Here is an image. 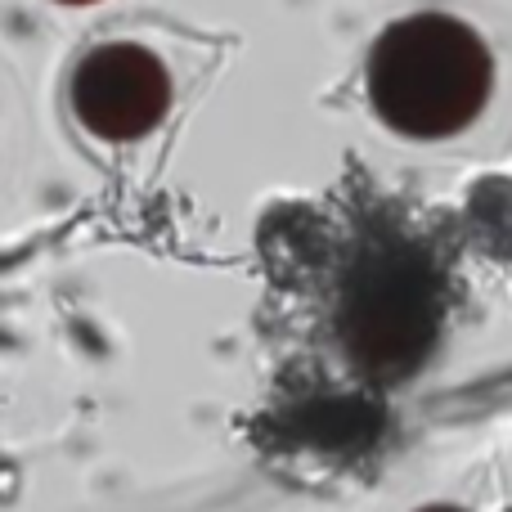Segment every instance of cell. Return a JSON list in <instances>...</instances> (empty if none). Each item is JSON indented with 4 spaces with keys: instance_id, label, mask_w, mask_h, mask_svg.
<instances>
[{
    "instance_id": "cell-2",
    "label": "cell",
    "mask_w": 512,
    "mask_h": 512,
    "mask_svg": "<svg viewBox=\"0 0 512 512\" xmlns=\"http://www.w3.org/2000/svg\"><path fill=\"white\" fill-rule=\"evenodd\" d=\"M441 324L436 270L414 243H373L342 288V342L373 378H405Z\"/></svg>"
},
{
    "instance_id": "cell-1",
    "label": "cell",
    "mask_w": 512,
    "mask_h": 512,
    "mask_svg": "<svg viewBox=\"0 0 512 512\" xmlns=\"http://www.w3.org/2000/svg\"><path fill=\"white\" fill-rule=\"evenodd\" d=\"M495 59L477 27L454 14H405L378 32L364 90L382 126L405 140H450L481 117Z\"/></svg>"
},
{
    "instance_id": "cell-4",
    "label": "cell",
    "mask_w": 512,
    "mask_h": 512,
    "mask_svg": "<svg viewBox=\"0 0 512 512\" xmlns=\"http://www.w3.org/2000/svg\"><path fill=\"white\" fill-rule=\"evenodd\" d=\"M59 5H95V0H59Z\"/></svg>"
},
{
    "instance_id": "cell-3",
    "label": "cell",
    "mask_w": 512,
    "mask_h": 512,
    "mask_svg": "<svg viewBox=\"0 0 512 512\" xmlns=\"http://www.w3.org/2000/svg\"><path fill=\"white\" fill-rule=\"evenodd\" d=\"M68 104L77 113V122L99 140H144L171 113V72L149 45H95L72 68Z\"/></svg>"
},
{
    "instance_id": "cell-5",
    "label": "cell",
    "mask_w": 512,
    "mask_h": 512,
    "mask_svg": "<svg viewBox=\"0 0 512 512\" xmlns=\"http://www.w3.org/2000/svg\"><path fill=\"white\" fill-rule=\"evenodd\" d=\"M418 512H459V508H418Z\"/></svg>"
}]
</instances>
